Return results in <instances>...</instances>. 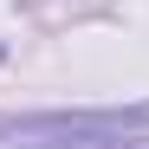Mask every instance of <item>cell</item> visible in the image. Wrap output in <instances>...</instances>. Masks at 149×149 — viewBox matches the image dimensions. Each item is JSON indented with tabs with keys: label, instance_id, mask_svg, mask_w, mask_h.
<instances>
[{
	"label": "cell",
	"instance_id": "1",
	"mask_svg": "<svg viewBox=\"0 0 149 149\" xmlns=\"http://www.w3.org/2000/svg\"><path fill=\"white\" fill-rule=\"evenodd\" d=\"M0 143H149V104L7 117V123H0Z\"/></svg>",
	"mask_w": 149,
	"mask_h": 149
}]
</instances>
